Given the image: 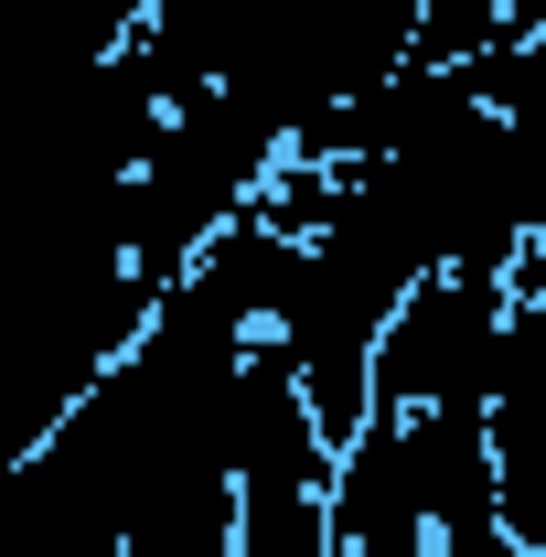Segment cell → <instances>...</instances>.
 Here are the masks:
<instances>
[{
    "label": "cell",
    "mask_w": 546,
    "mask_h": 557,
    "mask_svg": "<svg viewBox=\"0 0 546 557\" xmlns=\"http://www.w3.org/2000/svg\"><path fill=\"white\" fill-rule=\"evenodd\" d=\"M333 557H439L429 504L408 493V461L364 429L343 450V504H333Z\"/></svg>",
    "instance_id": "4"
},
{
    "label": "cell",
    "mask_w": 546,
    "mask_h": 557,
    "mask_svg": "<svg viewBox=\"0 0 546 557\" xmlns=\"http://www.w3.org/2000/svg\"><path fill=\"white\" fill-rule=\"evenodd\" d=\"M504 289L493 269L418 278L397 333L375 354V440L408 461V493L429 504L439 557H525L504 525V472H493V344H504Z\"/></svg>",
    "instance_id": "1"
},
{
    "label": "cell",
    "mask_w": 546,
    "mask_h": 557,
    "mask_svg": "<svg viewBox=\"0 0 546 557\" xmlns=\"http://www.w3.org/2000/svg\"><path fill=\"white\" fill-rule=\"evenodd\" d=\"M333 504L343 450L322 440V408H311L289 344H258L247 429H236V557H333Z\"/></svg>",
    "instance_id": "2"
},
{
    "label": "cell",
    "mask_w": 546,
    "mask_h": 557,
    "mask_svg": "<svg viewBox=\"0 0 546 557\" xmlns=\"http://www.w3.org/2000/svg\"><path fill=\"white\" fill-rule=\"evenodd\" d=\"M493 472H504V525L514 547L546 557V258L504 289V344H493Z\"/></svg>",
    "instance_id": "3"
}]
</instances>
